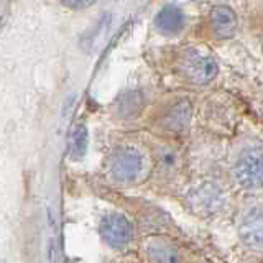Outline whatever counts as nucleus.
Returning <instances> with one entry per match:
<instances>
[{
  "mask_svg": "<svg viewBox=\"0 0 263 263\" xmlns=\"http://www.w3.org/2000/svg\"><path fill=\"white\" fill-rule=\"evenodd\" d=\"M101 234L104 240L114 249H122L125 247L132 237H134V227L120 214H110V216L104 217L101 224Z\"/></svg>",
  "mask_w": 263,
  "mask_h": 263,
  "instance_id": "7ed1b4c3",
  "label": "nucleus"
},
{
  "mask_svg": "<svg viewBox=\"0 0 263 263\" xmlns=\"http://www.w3.org/2000/svg\"><path fill=\"white\" fill-rule=\"evenodd\" d=\"M87 150V130L82 125H76L69 135V153L72 160H81Z\"/></svg>",
  "mask_w": 263,
  "mask_h": 263,
  "instance_id": "9d476101",
  "label": "nucleus"
},
{
  "mask_svg": "<svg viewBox=\"0 0 263 263\" xmlns=\"http://www.w3.org/2000/svg\"><path fill=\"white\" fill-rule=\"evenodd\" d=\"M189 117H191V107H189L187 102H179L164 117V125L170 130L179 132L187 125Z\"/></svg>",
  "mask_w": 263,
  "mask_h": 263,
  "instance_id": "1a4fd4ad",
  "label": "nucleus"
},
{
  "mask_svg": "<svg viewBox=\"0 0 263 263\" xmlns=\"http://www.w3.org/2000/svg\"><path fill=\"white\" fill-rule=\"evenodd\" d=\"M222 202H224V196L216 184H202L189 196V204L193 211L204 216L217 212L222 208Z\"/></svg>",
  "mask_w": 263,
  "mask_h": 263,
  "instance_id": "20e7f679",
  "label": "nucleus"
},
{
  "mask_svg": "<svg viewBox=\"0 0 263 263\" xmlns=\"http://www.w3.org/2000/svg\"><path fill=\"white\" fill-rule=\"evenodd\" d=\"M140 170H142V156L130 148L119 150L110 161V173L117 181L134 179Z\"/></svg>",
  "mask_w": 263,
  "mask_h": 263,
  "instance_id": "39448f33",
  "label": "nucleus"
},
{
  "mask_svg": "<svg viewBox=\"0 0 263 263\" xmlns=\"http://www.w3.org/2000/svg\"><path fill=\"white\" fill-rule=\"evenodd\" d=\"M234 178L245 189L263 187V145L242 150L234 164Z\"/></svg>",
  "mask_w": 263,
  "mask_h": 263,
  "instance_id": "f257e3e1",
  "label": "nucleus"
},
{
  "mask_svg": "<svg viewBox=\"0 0 263 263\" xmlns=\"http://www.w3.org/2000/svg\"><path fill=\"white\" fill-rule=\"evenodd\" d=\"M150 255H152V260L155 261H176L178 260L175 249L166 243H153L150 247Z\"/></svg>",
  "mask_w": 263,
  "mask_h": 263,
  "instance_id": "f8f14e48",
  "label": "nucleus"
},
{
  "mask_svg": "<svg viewBox=\"0 0 263 263\" xmlns=\"http://www.w3.org/2000/svg\"><path fill=\"white\" fill-rule=\"evenodd\" d=\"M155 27L163 35H176L184 27V15L176 5H166L156 15Z\"/></svg>",
  "mask_w": 263,
  "mask_h": 263,
  "instance_id": "6e6552de",
  "label": "nucleus"
},
{
  "mask_svg": "<svg viewBox=\"0 0 263 263\" xmlns=\"http://www.w3.org/2000/svg\"><path fill=\"white\" fill-rule=\"evenodd\" d=\"M181 71L194 84H208L217 76V63L211 56L187 53L181 61Z\"/></svg>",
  "mask_w": 263,
  "mask_h": 263,
  "instance_id": "f03ea898",
  "label": "nucleus"
},
{
  "mask_svg": "<svg viewBox=\"0 0 263 263\" xmlns=\"http://www.w3.org/2000/svg\"><path fill=\"white\" fill-rule=\"evenodd\" d=\"M142 105H143V99L140 97L138 92H127L120 101V112L125 117H130V115L137 114L142 109Z\"/></svg>",
  "mask_w": 263,
  "mask_h": 263,
  "instance_id": "9b49d317",
  "label": "nucleus"
},
{
  "mask_svg": "<svg viewBox=\"0 0 263 263\" xmlns=\"http://www.w3.org/2000/svg\"><path fill=\"white\" fill-rule=\"evenodd\" d=\"M97 0H63V4L74 10H81V8H87L90 5H94Z\"/></svg>",
  "mask_w": 263,
  "mask_h": 263,
  "instance_id": "ddd939ff",
  "label": "nucleus"
},
{
  "mask_svg": "<svg viewBox=\"0 0 263 263\" xmlns=\"http://www.w3.org/2000/svg\"><path fill=\"white\" fill-rule=\"evenodd\" d=\"M211 27L214 35L220 40L232 38L237 31V15L230 7L227 5H216L212 7L209 13Z\"/></svg>",
  "mask_w": 263,
  "mask_h": 263,
  "instance_id": "0eeeda50",
  "label": "nucleus"
},
{
  "mask_svg": "<svg viewBox=\"0 0 263 263\" xmlns=\"http://www.w3.org/2000/svg\"><path fill=\"white\" fill-rule=\"evenodd\" d=\"M5 10H7L5 4H4V2H0V20L4 18V15H5Z\"/></svg>",
  "mask_w": 263,
  "mask_h": 263,
  "instance_id": "4468645a",
  "label": "nucleus"
},
{
  "mask_svg": "<svg viewBox=\"0 0 263 263\" xmlns=\"http://www.w3.org/2000/svg\"><path fill=\"white\" fill-rule=\"evenodd\" d=\"M242 242L253 250H263V205L247 212L240 226Z\"/></svg>",
  "mask_w": 263,
  "mask_h": 263,
  "instance_id": "423d86ee",
  "label": "nucleus"
}]
</instances>
